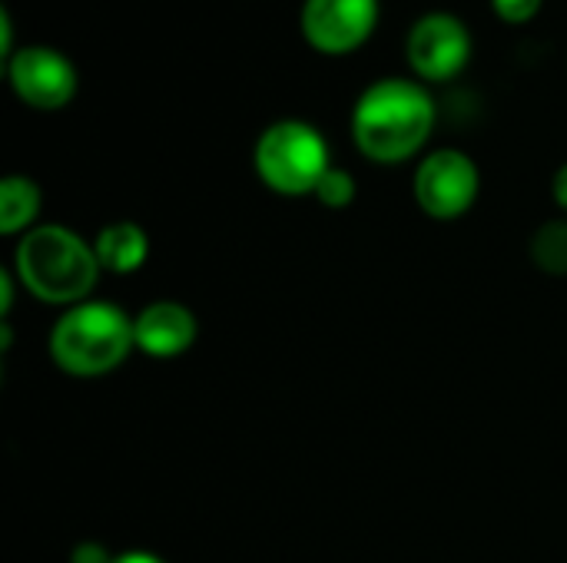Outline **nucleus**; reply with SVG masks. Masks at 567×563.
<instances>
[{
	"label": "nucleus",
	"instance_id": "423d86ee",
	"mask_svg": "<svg viewBox=\"0 0 567 563\" xmlns=\"http://www.w3.org/2000/svg\"><path fill=\"white\" fill-rule=\"evenodd\" d=\"M472 56V33L455 13H425L409 30V63L425 80H452Z\"/></svg>",
	"mask_w": 567,
	"mask_h": 563
},
{
	"label": "nucleus",
	"instance_id": "a211bd4d",
	"mask_svg": "<svg viewBox=\"0 0 567 563\" xmlns=\"http://www.w3.org/2000/svg\"><path fill=\"white\" fill-rule=\"evenodd\" d=\"M113 563H166L156 554H146V551H126V554H116Z\"/></svg>",
	"mask_w": 567,
	"mask_h": 563
},
{
	"label": "nucleus",
	"instance_id": "9b49d317",
	"mask_svg": "<svg viewBox=\"0 0 567 563\" xmlns=\"http://www.w3.org/2000/svg\"><path fill=\"white\" fill-rule=\"evenodd\" d=\"M40 212V189L27 176H7L0 183V232L17 236L33 226Z\"/></svg>",
	"mask_w": 567,
	"mask_h": 563
},
{
	"label": "nucleus",
	"instance_id": "39448f33",
	"mask_svg": "<svg viewBox=\"0 0 567 563\" xmlns=\"http://www.w3.org/2000/svg\"><path fill=\"white\" fill-rule=\"evenodd\" d=\"M478 199V166L462 149H435L415 169V202L432 219H458Z\"/></svg>",
	"mask_w": 567,
	"mask_h": 563
},
{
	"label": "nucleus",
	"instance_id": "f3484780",
	"mask_svg": "<svg viewBox=\"0 0 567 563\" xmlns=\"http://www.w3.org/2000/svg\"><path fill=\"white\" fill-rule=\"evenodd\" d=\"M551 196H555V202L567 209V163L555 173V179H551Z\"/></svg>",
	"mask_w": 567,
	"mask_h": 563
},
{
	"label": "nucleus",
	"instance_id": "9d476101",
	"mask_svg": "<svg viewBox=\"0 0 567 563\" xmlns=\"http://www.w3.org/2000/svg\"><path fill=\"white\" fill-rule=\"evenodd\" d=\"M93 249H96V259H100V265L106 272L130 275V272H136L146 262L150 239H146V232L136 222H113V226L100 229Z\"/></svg>",
	"mask_w": 567,
	"mask_h": 563
},
{
	"label": "nucleus",
	"instance_id": "1a4fd4ad",
	"mask_svg": "<svg viewBox=\"0 0 567 563\" xmlns=\"http://www.w3.org/2000/svg\"><path fill=\"white\" fill-rule=\"evenodd\" d=\"M136 348L150 358H176L196 342V315L179 302H153L133 319Z\"/></svg>",
	"mask_w": 567,
	"mask_h": 563
},
{
	"label": "nucleus",
	"instance_id": "2eb2a0df",
	"mask_svg": "<svg viewBox=\"0 0 567 563\" xmlns=\"http://www.w3.org/2000/svg\"><path fill=\"white\" fill-rule=\"evenodd\" d=\"M73 563H113V554H106V548L86 541L73 551Z\"/></svg>",
	"mask_w": 567,
	"mask_h": 563
},
{
	"label": "nucleus",
	"instance_id": "dca6fc26",
	"mask_svg": "<svg viewBox=\"0 0 567 563\" xmlns=\"http://www.w3.org/2000/svg\"><path fill=\"white\" fill-rule=\"evenodd\" d=\"M17 50H13V27H10V13L0 10V56L10 60Z\"/></svg>",
	"mask_w": 567,
	"mask_h": 563
},
{
	"label": "nucleus",
	"instance_id": "7ed1b4c3",
	"mask_svg": "<svg viewBox=\"0 0 567 563\" xmlns=\"http://www.w3.org/2000/svg\"><path fill=\"white\" fill-rule=\"evenodd\" d=\"M133 348V319L110 302L70 305L50 332L53 362L76 378H96L113 372Z\"/></svg>",
	"mask_w": 567,
	"mask_h": 563
},
{
	"label": "nucleus",
	"instance_id": "4468645a",
	"mask_svg": "<svg viewBox=\"0 0 567 563\" xmlns=\"http://www.w3.org/2000/svg\"><path fill=\"white\" fill-rule=\"evenodd\" d=\"M495 13L508 23H525L542 10V0H492Z\"/></svg>",
	"mask_w": 567,
	"mask_h": 563
},
{
	"label": "nucleus",
	"instance_id": "0eeeda50",
	"mask_svg": "<svg viewBox=\"0 0 567 563\" xmlns=\"http://www.w3.org/2000/svg\"><path fill=\"white\" fill-rule=\"evenodd\" d=\"M7 76L13 93L37 110H60L76 93L73 63L50 46H20L7 60Z\"/></svg>",
	"mask_w": 567,
	"mask_h": 563
},
{
	"label": "nucleus",
	"instance_id": "20e7f679",
	"mask_svg": "<svg viewBox=\"0 0 567 563\" xmlns=\"http://www.w3.org/2000/svg\"><path fill=\"white\" fill-rule=\"evenodd\" d=\"M256 173L259 179L282 196L316 192L322 176L332 169L326 136L302 119L272 123L256 143Z\"/></svg>",
	"mask_w": 567,
	"mask_h": 563
},
{
	"label": "nucleus",
	"instance_id": "f03ea898",
	"mask_svg": "<svg viewBox=\"0 0 567 563\" xmlns=\"http://www.w3.org/2000/svg\"><path fill=\"white\" fill-rule=\"evenodd\" d=\"M13 269L23 289L50 305L86 302L103 272L93 242L80 239L66 226L30 229L17 246Z\"/></svg>",
	"mask_w": 567,
	"mask_h": 563
},
{
	"label": "nucleus",
	"instance_id": "ddd939ff",
	"mask_svg": "<svg viewBox=\"0 0 567 563\" xmlns=\"http://www.w3.org/2000/svg\"><path fill=\"white\" fill-rule=\"evenodd\" d=\"M316 196H319V202H326L329 209L349 206V202L355 199V179H352V173L332 166V169L322 176V183L316 186Z\"/></svg>",
	"mask_w": 567,
	"mask_h": 563
},
{
	"label": "nucleus",
	"instance_id": "6e6552de",
	"mask_svg": "<svg viewBox=\"0 0 567 563\" xmlns=\"http://www.w3.org/2000/svg\"><path fill=\"white\" fill-rule=\"evenodd\" d=\"M379 20V0H306L302 33L322 53H349L369 40Z\"/></svg>",
	"mask_w": 567,
	"mask_h": 563
},
{
	"label": "nucleus",
	"instance_id": "f8f14e48",
	"mask_svg": "<svg viewBox=\"0 0 567 563\" xmlns=\"http://www.w3.org/2000/svg\"><path fill=\"white\" fill-rule=\"evenodd\" d=\"M532 259L548 275H567V219H551L532 236Z\"/></svg>",
	"mask_w": 567,
	"mask_h": 563
},
{
	"label": "nucleus",
	"instance_id": "f257e3e1",
	"mask_svg": "<svg viewBox=\"0 0 567 563\" xmlns=\"http://www.w3.org/2000/svg\"><path fill=\"white\" fill-rule=\"evenodd\" d=\"M435 126V103L415 80H379L352 110L355 146L375 163H402L415 156Z\"/></svg>",
	"mask_w": 567,
	"mask_h": 563
}]
</instances>
